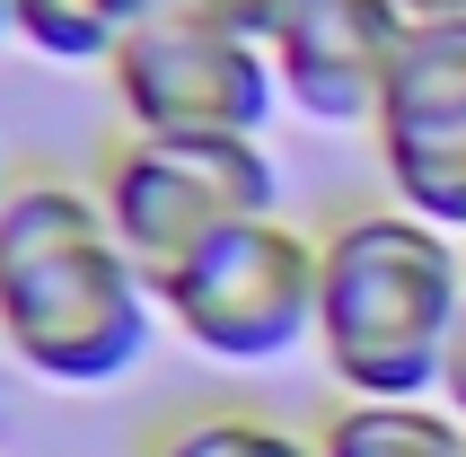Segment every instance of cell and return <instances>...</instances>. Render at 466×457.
Returning <instances> with one entry per match:
<instances>
[{"instance_id":"cell-11","label":"cell","mask_w":466,"mask_h":457,"mask_svg":"<svg viewBox=\"0 0 466 457\" xmlns=\"http://www.w3.org/2000/svg\"><path fill=\"white\" fill-rule=\"evenodd\" d=\"M158 457H317V449L282 422H256V413H203L158 440Z\"/></svg>"},{"instance_id":"cell-1","label":"cell","mask_w":466,"mask_h":457,"mask_svg":"<svg viewBox=\"0 0 466 457\" xmlns=\"http://www.w3.org/2000/svg\"><path fill=\"white\" fill-rule=\"evenodd\" d=\"M158 334V290L124 255L97 185L26 177L0 194V352L45 387H115Z\"/></svg>"},{"instance_id":"cell-15","label":"cell","mask_w":466,"mask_h":457,"mask_svg":"<svg viewBox=\"0 0 466 457\" xmlns=\"http://www.w3.org/2000/svg\"><path fill=\"white\" fill-rule=\"evenodd\" d=\"M150 9H167V0H124V18H150Z\"/></svg>"},{"instance_id":"cell-16","label":"cell","mask_w":466,"mask_h":457,"mask_svg":"<svg viewBox=\"0 0 466 457\" xmlns=\"http://www.w3.org/2000/svg\"><path fill=\"white\" fill-rule=\"evenodd\" d=\"M0 36H9V0H0Z\"/></svg>"},{"instance_id":"cell-13","label":"cell","mask_w":466,"mask_h":457,"mask_svg":"<svg viewBox=\"0 0 466 457\" xmlns=\"http://www.w3.org/2000/svg\"><path fill=\"white\" fill-rule=\"evenodd\" d=\"M441 405L466 422V317H458V334H449V361H441Z\"/></svg>"},{"instance_id":"cell-10","label":"cell","mask_w":466,"mask_h":457,"mask_svg":"<svg viewBox=\"0 0 466 457\" xmlns=\"http://www.w3.org/2000/svg\"><path fill=\"white\" fill-rule=\"evenodd\" d=\"M124 26V0H9V36L45 62H115Z\"/></svg>"},{"instance_id":"cell-14","label":"cell","mask_w":466,"mask_h":457,"mask_svg":"<svg viewBox=\"0 0 466 457\" xmlns=\"http://www.w3.org/2000/svg\"><path fill=\"white\" fill-rule=\"evenodd\" d=\"M414 26H431V18H466V0H396Z\"/></svg>"},{"instance_id":"cell-9","label":"cell","mask_w":466,"mask_h":457,"mask_svg":"<svg viewBox=\"0 0 466 457\" xmlns=\"http://www.w3.org/2000/svg\"><path fill=\"white\" fill-rule=\"evenodd\" d=\"M431 106H466V18H431L405 26L396 71L379 88V115H431ZM370 115V124H379Z\"/></svg>"},{"instance_id":"cell-12","label":"cell","mask_w":466,"mask_h":457,"mask_svg":"<svg viewBox=\"0 0 466 457\" xmlns=\"http://www.w3.org/2000/svg\"><path fill=\"white\" fill-rule=\"evenodd\" d=\"M185 9H203V18H220V26H238V36H256V45H264L290 0H185Z\"/></svg>"},{"instance_id":"cell-17","label":"cell","mask_w":466,"mask_h":457,"mask_svg":"<svg viewBox=\"0 0 466 457\" xmlns=\"http://www.w3.org/2000/svg\"><path fill=\"white\" fill-rule=\"evenodd\" d=\"M0 194H9V168H0Z\"/></svg>"},{"instance_id":"cell-7","label":"cell","mask_w":466,"mask_h":457,"mask_svg":"<svg viewBox=\"0 0 466 457\" xmlns=\"http://www.w3.org/2000/svg\"><path fill=\"white\" fill-rule=\"evenodd\" d=\"M379 168H388L396 211L466 238V106H431V115H379L370 124Z\"/></svg>"},{"instance_id":"cell-2","label":"cell","mask_w":466,"mask_h":457,"mask_svg":"<svg viewBox=\"0 0 466 457\" xmlns=\"http://www.w3.org/2000/svg\"><path fill=\"white\" fill-rule=\"evenodd\" d=\"M466 317V238L414 211H352L317 238V361L352 387V405L441 396L449 334Z\"/></svg>"},{"instance_id":"cell-8","label":"cell","mask_w":466,"mask_h":457,"mask_svg":"<svg viewBox=\"0 0 466 457\" xmlns=\"http://www.w3.org/2000/svg\"><path fill=\"white\" fill-rule=\"evenodd\" d=\"M317 457H466V422L441 396H414V405H343Z\"/></svg>"},{"instance_id":"cell-5","label":"cell","mask_w":466,"mask_h":457,"mask_svg":"<svg viewBox=\"0 0 466 457\" xmlns=\"http://www.w3.org/2000/svg\"><path fill=\"white\" fill-rule=\"evenodd\" d=\"M106 88L124 106V132H229V141H264L273 124V53L238 26L203 18V9H150L124 26V45L106 62Z\"/></svg>"},{"instance_id":"cell-6","label":"cell","mask_w":466,"mask_h":457,"mask_svg":"<svg viewBox=\"0 0 466 457\" xmlns=\"http://www.w3.org/2000/svg\"><path fill=\"white\" fill-rule=\"evenodd\" d=\"M405 26L414 18L396 0H290L264 36L282 106H299L309 124H370Z\"/></svg>"},{"instance_id":"cell-4","label":"cell","mask_w":466,"mask_h":457,"mask_svg":"<svg viewBox=\"0 0 466 457\" xmlns=\"http://www.w3.org/2000/svg\"><path fill=\"white\" fill-rule=\"evenodd\" d=\"M158 317H177L185 343L229 370L290 361L299 343H317V238H299L282 211L220 228L158 281Z\"/></svg>"},{"instance_id":"cell-3","label":"cell","mask_w":466,"mask_h":457,"mask_svg":"<svg viewBox=\"0 0 466 457\" xmlns=\"http://www.w3.org/2000/svg\"><path fill=\"white\" fill-rule=\"evenodd\" d=\"M97 203L115 220V238H124V255L158 290L220 228L282 211V177H273L264 141H229V132H124L106 150Z\"/></svg>"}]
</instances>
